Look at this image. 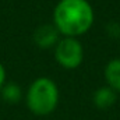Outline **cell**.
I'll return each mask as SVG.
<instances>
[{
  "label": "cell",
  "instance_id": "3",
  "mask_svg": "<svg viewBox=\"0 0 120 120\" xmlns=\"http://www.w3.org/2000/svg\"><path fill=\"white\" fill-rule=\"evenodd\" d=\"M55 57L61 67L73 70L77 68L84 57V50L81 43L71 36L60 39L55 48Z\"/></svg>",
  "mask_w": 120,
  "mask_h": 120
},
{
  "label": "cell",
  "instance_id": "4",
  "mask_svg": "<svg viewBox=\"0 0 120 120\" xmlns=\"http://www.w3.org/2000/svg\"><path fill=\"white\" fill-rule=\"evenodd\" d=\"M57 35H59V31L56 30V27H52V25H42L39 27L38 30L35 31L34 34V41L35 43L39 46V48H52L55 43L59 42L57 39Z\"/></svg>",
  "mask_w": 120,
  "mask_h": 120
},
{
  "label": "cell",
  "instance_id": "8",
  "mask_svg": "<svg viewBox=\"0 0 120 120\" xmlns=\"http://www.w3.org/2000/svg\"><path fill=\"white\" fill-rule=\"evenodd\" d=\"M4 84H6V68H4V66L0 63V91L4 87Z\"/></svg>",
  "mask_w": 120,
  "mask_h": 120
},
{
  "label": "cell",
  "instance_id": "5",
  "mask_svg": "<svg viewBox=\"0 0 120 120\" xmlns=\"http://www.w3.org/2000/svg\"><path fill=\"white\" fill-rule=\"evenodd\" d=\"M116 102V91L110 87H102L95 91L94 94V103L99 109H108Z\"/></svg>",
  "mask_w": 120,
  "mask_h": 120
},
{
  "label": "cell",
  "instance_id": "6",
  "mask_svg": "<svg viewBox=\"0 0 120 120\" xmlns=\"http://www.w3.org/2000/svg\"><path fill=\"white\" fill-rule=\"evenodd\" d=\"M105 80L108 87H110L113 91H120V59H115L106 64Z\"/></svg>",
  "mask_w": 120,
  "mask_h": 120
},
{
  "label": "cell",
  "instance_id": "2",
  "mask_svg": "<svg viewBox=\"0 0 120 120\" xmlns=\"http://www.w3.org/2000/svg\"><path fill=\"white\" fill-rule=\"evenodd\" d=\"M59 103V90L53 80L48 77L36 78L27 92V106L36 116L50 115Z\"/></svg>",
  "mask_w": 120,
  "mask_h": 120
},
{
  "label": "cell",
  "instance_id": "1",
  "mask_svg": "<svg viewBox=\"0 0 120 120\" xmlns=\"http://www.w3.org/2000/svg\"><path fill=\"white\" fill-rule=\"evenodd\" d=\"M55 27L66 36H80L91 28L94 10L87 0H60L53 11Z\"/></svg>",
  "mask_w": 120,
  "mask_h": 120
},
{
  "label": "cell",
  "instance_id": "7",
  "mask_svg": "<svg viewBox=\"0 0 120 120\" xmlns=\"http://www.w3.org/2000/svg\"><path fill=\"white\" fill-rule=\"evenodd\" d=\"M0 92H1L3 99H4L6 102H8V103H17V102L21 99V95H22L21 88H20L17 84H14V82L4 84V87L1 88Z\"/></svg>",
  "mask_w": 120,
  "mask_h": 120
}]
</instances>
